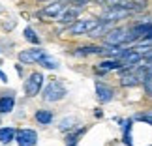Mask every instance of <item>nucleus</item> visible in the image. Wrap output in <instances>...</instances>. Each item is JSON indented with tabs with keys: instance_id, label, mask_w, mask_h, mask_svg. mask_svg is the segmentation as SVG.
I'll return each mask as SVG.
<instances>
[{
	"instance_id": "nucleus-1",
	"label": "nucleus",
	"mask_w": 152,
	"mask_h": 146,
	"mask_svg": "<svg viewBox=\"0 0 152 146\" xmlns=\"http://www.w3.org/2000/svg\"><path fill=\"white\" fill-rule=\"evenodd\" d=\"M128 41H130V30H126V28H115L105 36V43L109 47H120L122 43Z\"/></svg>"
},
{
	"instance_id": "nucleus-2",
	"label": "nucleus",
	"mask_w": 152,
	"mask_h": 146,
	"mask_svg": "<svg viewBox=\"0 0 152 146\" xmlns=\"http://www.w3.org/2000/svg\"><path fill=\"white\" fill-rule=\"evenodd\" d=\"M64 96H66V88L62 86L60 81H51V84L43 92V97L47 101H60Z\"/></svg>"
},
{
	"instance_id": "nucleus-3",
	"label": "nucleus",
	"mask_w": 152,
	"mask_h": 146,
	"mask_svg": "<svg viewBox=\"0 0 152 146\" xmlns=\"http://www.w3.org/2000/svg\"><path fill=\"white\" fill-rule=\"evenodd\" d=\"M102 23V19H85V21H77L75 23V25L69 28V34H90L92 30H94V28L98 26Z\"/></svg>"
},
{
	"instance_id": "nucleus-4",
	"label": "nucleus",
	"mask_w": 152,
	"mask_h": 146,
	"mask_svg": "<svg viewBox=\"0 0 152 146\" xmlns=\"http://www.w3.org/2000/svg\"><path fill=\"white\" fill-rule=\"evenodd\" d=\"M42 83H43V75L42 73H32L28 77L26 84H25V90L28 96H38L39 88H42Z\"/></svg>"
},
{
	"instance_id": "nucleus-5",
	"label": "nucleus",
	"mask_w": 152,
	"mask_h": 146,
	"mask_svg": "<svg viewBox=\"0 0 152 146\" xmlns=\"http://www.w3.org/2000/svg\"><path fill=\"white\" fill-rule=\"evenodd\" d=\"M45 56L43 49H30V51H23L19 54V60L23 64H32V62H39Z\"/></svg>"
},
{
	"instance_id": "nucleus-6",
	"label": "nucleus",
	"mask_w": 152,
	"mask_h": 146,
	"mask_svg": "<svg viewBox=\"0 0 152 146\" xmlns=\"http://www.w3.org/2000/svg\"><path fill=\"white\" fill-rule=\"evenodd\" d=\"M36 141H38V135L32 129H21L17 133V144L19 146H34Z\"/></svg>"
},
{
	"instance_id": "nucleus-7",
	"label": "nucleus",
	"mask_w": 152,
	"mask_h": 146,
	"mask_svg": "<svg viewBox=\"0 0 152 146\" xmlns=\"http://www.w3.org/2000/svg\"><path fill=\"white\" fill-rule=\"evenodd\" d=\"M96 94H98V99H100L102 103H107V101H111L113 99V90L109 88V86H105V84H102V83H96Z\"/></svg>"
},
{
	"instance_id": "nucleus-8",
	"label": "nucleus",
	"mask_w": 152,
	"mask_h": 146,
	"mask_svg": "<svg viewBox=\"0 0 152 146\" xmlns=\"http://www.w3.org/2000/svg\"><path fill=\"white\" fill-rule=\"evenodd\" d=\"M128 11L130 9H122V8H113V9H109L107 13H103L102 17V21H116V19H124V17L128 15Z\"/></svg>"
},
{
	"instance_id": "nucleus-9",
	"label": "nucleus",
	"mask_w": 152,
	"mask_h": 146,
	"mask_svg": "<svg viewBox=\"0 0 152 146\" xmlns=\"http://www.w3.org/2000/svg\"><path fill=\"white\" fill-rule=\"evenodd\" d=\"M107 4H111V8H122V9H137L139 6L133 0H105Z\"/></svg>"
},
{
	"instance_id": "nucleus-10",
	"label": "nucleus",
	"mask_w": 152,
	"mask_h": 146,
	"mask_svg": "<svg viewBox=\"0 0 152 146\" xmlns=\"http://www.w3.org/2000/svg\"><path fill=\"white\" fill-rule=\"evenodd\" d=\"M77 15H79V9H77V8H73V9H66V11H64V13L60 15V23H64V25L75 23Z\"/></svg>"
},
{
	"instance_id": "nucleus-11",
	"label": "nucleus",
	"mask_w": 152,
	"mask_h": 146,
	"mask_svg": "<svg viewBox=\"0 0 152 146\" xmlns=\"http://www.w3.org/2000/svg\"><path fill=\"white\" fill-rule=\"evenodd\" d=\"M124 64H122V60H105V62H102L100 64V71L103 73V71H109V69H118V68H122Z\"/></svg>"
},
{
	"instance_id": "nucleus-12",
	"label": "nucleus",
	"mask_w": 152,
	"mask_h": 146,
	"mask_svg": "<svg viewBox=\"0 0 152 146\" xmlns=\"http://www.w3.org/2000/svg\"><path fill=\"white\" fill-rule=\"evenodd\" d=\"M13 105H15V99L11 96L0 97V113H10V110L13 109Z\"/></svg>"
},
{
	"instance_id": "nucleus-13",
	"label": "nucleus",
	"mask_w": 152,
	"mask_h": 146,
	"mask_svg": "<svg viewBox=\"0 0 152 146\" xmlns=\"http://www.w3.org/2000/svg\"><path fill=\"white\" fill-rule=\"evenodd\" d=\"M13 137H15V129H13V127H4V129H0V142L8 144V142L13 141Z\"/></svg>"
},
{
	"instance_id": "nucleus-14",
	"label": "nucleus",
	"mask_w": 152,
	"mask_h": 146,
	"mask_svg": "<svg viewBox=\"0 0 152 146\" xmlns=\"http://www.w3.org/2000/svg\"><path fill=\"white\" fill-rule=\"evenodd\" d=\"M36 120L39 122V124H49V122L53 120V114L49 113V110H38V113H36Z\"/></svg>"
},
{
	"instance_id": "nucleus-15",
	"label": "nucleus",
	"mask_w": 152,
	"mask_h": 146,
	"mask_svg": "<svg viewBox=\"0 0 152 146\" xmlns=\"http://www.w3.org/2000/svg\"><path fill=\"white\" fill-rule=\"evenodd\" d=\"M39 64H42V66H45V68H49V69H56V68H58V62L55 60V58L47 56V54H45L42 60H39Z\"/></svg>"
},
{
	"instance_id": "nucleus-16",
	"label": "nucleus",
	"mask_w": 152,
	"mask_h": 146,
	"mask_svg": "<svg viewBox=\"0 0 152 146\" xmlns=\"http://www.w3.org/2000/svg\"><path fill=\"white\" fill-rule=\"evenodd\" d=\"M60 11H62V4H51L49 6V8H45V11H43V13L45 15H51V17H55V15H58V13H60Z\"/></svg>"
},
{
	"instance_id": "nucleus-17",
	"label": "nucleus",
	"mask_w": 152,
	"mask_h": 146,
	"mask_svg": "<svg viewBox=\"0 0 152 146\" xmlns=\"http://www.w3.org/2000/svg\"><path fill=\"white\" fill-rule=\"evenodd\" d=\"M25 38H26L30 43H39V38L36 36V32H34L32 28H25Z\"/></svg>"
},
{
	"instance_id": "nucleus-18",
	"label": "nucleus",
	"mask_w": 152,
	"mask_h": 146,
	"mask_svg": "<svg viewBox=\"0 0 152 146\" xmlns=\"http://www.w3.org/2000/svg\"><path fill=\"white\" fill-rule=\"evenodd\" d=\"M130 127H132V122H130V120H128V122H124V131H126V135H124V142L132 146V139H130Z\"/></svg>"
},
{
	"instance_id": "nucleus-19",
	"label": "nucleus",
	"mask_w": 152,
	"mask_h": 146,
	"mask_svg": "<svg viewBox=\"0 0 152 146\" xmlns=\"http://www.w3.org/2000/svg\"><path fill=\"white\" fill-rule=\"evenodd\" d=\"M137 120H143L147 122V124L152 126V113H147V114H137Z\"/></svg>"
},
{
	"instance_id": "nucleus-20",
	"label": "nucleus",
	"mask_w": 152,
	"mask_h": 146,
	"mask_svg": "<svg viewBox=\"0 0 152 146\" xmlns=\"http://www.w3.org/2000/svg\"><path fill=\"white\" fill-rule=\"evenodd\" d=\"M81 133H83V129H79L77 133H75V135H72V137H69V139H68V146H73L75 142H77V139H79V135H81Z\"/></svg>"
},
{
	"instance_id": "nucleus-21",
	"label": "nucleus",
	"mask_w": 152,
	"mask_h": 146,
	"mask_svg": "<svg viewBox=\"0 0 152 146\" xmlns=\"http://www.w3.org/2000/svg\"><path fill=\"white\" fill-rule=\"evenodd\" d=\"M145 88H147V92H148V94L152 96V79H148L147 83H145Z\"/></svg>"
},
{
	"instance_id": "nucleus-22",
	"label": "nucleus",
	"mask_w": 152,
	"mask_h": 146,
	"mask_svg": "<svg viewBox=\"0 0 152 146\" xmlns=\"http://www.w3.org/2000/svg\"><path fill=\"white\" fill-rule=\"evenodd\" d=\"M68 124H73V120H62V124H60V129H66V127H69Z\"/></svg>"
},
{
	"instance_id": "nucleus-23",
	"label": "nucleus",
	"mask_w": 152,
	"mask_h": 146,
	"mask_svg": "<svg viewBox=\"0 0 152 146\" xmlns=\"http://www.w3.org/2000/svg\"><path fill=\"white\" fill-rule=\"evenodd\" d=\"M0 79H2V81H4V83H6V81H8V77H6V75H4L2 71H0Z\"/></svg>"
}]
</instances>
